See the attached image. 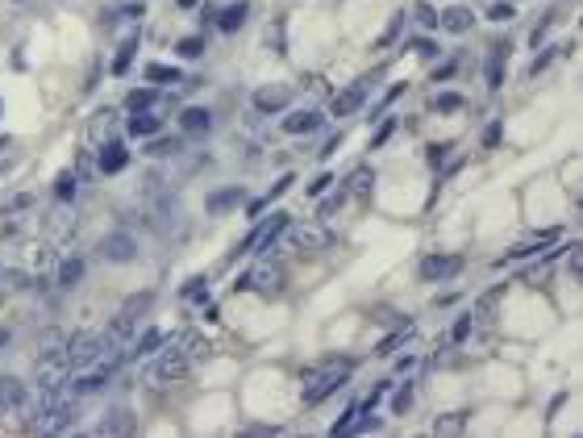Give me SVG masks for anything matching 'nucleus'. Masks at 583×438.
Masks as SVG:
<instances>
[{
  "instance_id": "41",
  "label": "nucleus",
  "mask_w": 583,
  "mask_h": 438,
  "mask_svg": "<svg viewBox=\"0 0 583 438\" xmlns=\"http://www.w3.org/2000/svg\"><path fill=\"white\" fill-rule=\"evenodd\" d=\"M496 142H500V122L488 125V134H484V146H496Z\"/></svg>"
},
{
  "instance_id": "28",
  "label": "nucleus",
  "mask_w": 583,
  "mask_h": 438,
  "mask_svg": "<svg viewBox=\"0 0 583 438\" xmlns=\"http://www.w3.org/2000/svg\"><path fill=\"white\" fill-rule=\"evenodd\" d=\"M433 430H437V434H459V430H462V413H450V417H442Z\"/></svg>"
},
{
  "instance_id": "9",
  "label": "nucleus",
  "mask_w": 583,
  "mask_h": 438,
  "mask_svg": "<svg viewBox=\"0 0 583 438\" xmlns=\"http://www.w3.org/2000/svg\"><path fill=\"white\" fill-rule=\"evenodd\" d=\"M459 267H462L459 255H430V259H421V280L437 284V280H446V276H454Z\"/></svg>"
},
{
  "instance_id": "11",
  "label": "nucleus",
  "mask_w": 583,
  "mask_h": 438,
  "mask_svg": "<svg viewBox=\"0 0 583 438\" xmlns=\"http://www.w3.org/2000/svg\"><path fill=\"white\" fill-rule=\"evenodd\" d=\"M246 201V188H238V184H229V188H217V192H209L205 196V209L213 213V218H221V213H229L234 205H242Z\"/></svg>"
},
{
  "instance_id": "21",
  "label": "nucleus",
  "mask_w": 583,
  "mask_h": 438,
  "mask_svg": "<svg viewBox=\"0 0 583 438\" xmlns=\"http://www.w3.org/2000/svg\"><path fill=\"white\" fill-rule=\"evenodd\" d=\"M163 343H167V334H158V330H146V334L134 343V351H129V355H134V359H146V355H154V351H158Z\"/></svg>"
},
{
  "instance_id": "38",
  "label": "nucleus",
  "mask_w": 583,
  "mask_h": 438,
  "mask_svg": "<svg viewBox=\"0 0 583 438\" xmlns=\"http://www.w3.org/2000/svg\"><path fill=\"white\" fill-rule=\"evenodd\" d=\"M550 59H554V50H546V55H538V59H533V67H529V75H542V71L550 67Z\"/></svg>"
},
{
  "instance_id": "7",
  "label": "nucleus",
  "mask_w": 583,
  "mask_h": 438,
  "mask_svg": "<svg viewBox=\"0 0 583 438\" xmlns=\"http://www.w3.org/2000/svg\"><path fill=\"white\" fill-rule=\"evenodd\" d=\"M33 397L30 384H21L17 375H0V413L4 417H30Z\"/></svg>"
},
{
  "instance_id": "12",
  "label": "nucleus",
  "mask_w": 583,
  "mask_h": 438,
  "mask_svg": "<svg viewBox=\"0 0 583 438\" xmlns=\"http://www.w3.org/2000/svg\"><path fill=\"white\" fill-rule=\"evenodd\" d=\"M250 100H254V109H258V113H279V109H288V105H292V88H258V92L250 96Z\"/></svg>"
},
{
  "instance_id": "24",
  "label": "nucleus",
  "mask_w": 583,
  "mask_h": 438,
  "mask_svg": "<svg viewBox=\"0 0 583 438\" xmlns=\"http://www.w3.org/2000/svg\"><path fill=\"white\" fill-rule=\"evenodd\" d=\"M62 346H67V334H62V330H46V334L38 338V355H55Z\"/></svg>"
},
{
  "instance_id": "42",
  "label": "nucleus",
  "mask_w": 583,
  "mask_h": 438,
  "mask_svg": "<svg viewBox=\"0 0 583 438\" xmlns=\"http://www.w3.org/2000/svg\"><path fill=\"white\" fill-rule=\"evenodd\" d=\"M400 33V17H392V26H388V33H383V38H379V46H388V42H392V38H396Z\"/></svg>"
},
{
  "instance_id": "10",
  "label": "nucleus",
  "mask_w": 583,
  "mask_h": 438,
  "mask_svg": "<svg viewBox=\"0 0 583 438\" xmlns=\"http://www.w3.org/2000/svg\"><path fill=\"white\" fill-rule=\"evenodd\" d=\"M180 134H187V138H205V134H213V113L200 109V105L184 109V113H180Z\"/></svg>"
},
{
  "instance_id": "18",
  "label": "nucleus",
  "mask_w": 583,
  "mask_h": 438,
  "mask_svg": "<svg viewBox=\"0 0 583 438\" xmlns=\"http://www.w3.org/2000/svg\"><path fill=\"white\" fill-rule=\"evenodd\" d=\"M163 129V117H154V113H146V109H138L134 117H129V134L134 138H151V134H158Z\"/></svg>"
},
{
  "instance_id": "34",
  "label": "nucleus",
  "mask_w": 583,
  "mask_h": 438,
  "mask_svg": "<svg viewBox=\"0 0 583 438\" xmlns=\"http://www.w3.org/2000/svg\"><path fill=\"white\" fill-rule=\"evenodd\" d=\"M292 184H296V176H292V171H288V176H279V184L271 188V196H267V201H276V196H283V192H288Z\"/></svg>"
},
{
  "instance_id": "35",
  "label": "nucleus",
  "mask_w": 583,
  "mask_h": 438,
  "mask_svg": "<svg viewBox=\"0 0 583 438\" xmlns=\"http://www.w3.org/2000/svg\"><path fill=\"white\" fill-rule=\"evenodd\" d=\"M55 192H59L62 201H67V196L75 192V176H71V171H67V176H59V188H55Z\"/></svg>"
},
{
  "instance_id": "36",
  "label": "nucleus",
  "mask_w": 583,
  "mask_h": 438,
  "mask_svg": "<svg viewBox=\"0 0 583 438\" xmlns=\"http://www.w3.org/2000/svg\"><path fill=\"white\" fill-rule=\"evenodd\" d=\"M321 242V234H312V230H296V247H317Z\"/></svg>"
},
{
  "instance_id": "32",
  "label": "nucleus",
  "mask_w": 583,
  "mask_h": 438,
  "mask_svg": "<svg viewBox=\"0 0 583 438\" xmlns=\"http://www.w3.org/2000/svg\"><path fill=\"white\" fill-rule=\"evenodd\" d=\"M408 405H413V384H408V388H400L396 397H392V413H404Z\"/></svg>"
},
{
  "instance_id": "4",
  "label": "nucleus",
  "mask_w": 583,
  "mask_h": 438,
  "mask_svg": "<svg viewBox=\"0 0 583 438\" xmlns=\"http://www.w3.org/2000/svg\"><path fill=\"white\" fill-rule=\"evenodd\" d=\"M234 288H238V292H263V297H276L279 288H283V272H279L276 263L263 255L250 272H242V276H238V284H234Z\"/></svg>"
},
{
  "instance_id": "47",
  "label": "nucleus",
  "mask_w": 583,
  "mask_h": 438,
  "mask_svg": "<svg viewBox=\"0 0 583 438\" xmlns=\"http://www.w3.org/2000/svg\"><path fill=\"white\" fill-rule=\"evenodd\" d=\"M0 117H4V105H0Z\"/></svg>"
},
{
  "instance_id": "26",
  "label": "nucleus",
  "mask_w": 583,
  "mask_h": 438,
  "mask_svg": "<svg viewBox=\"0 0 583 438\" xmlns=\"http://www.w3.org/2000/svg\"><path fill=\"white\" fill-rule=\"evenodd\" d=\"M175 50H180V59H200V55H205V38H196V33H192V38H180Z\"/></svg>"
},
{
  "instance_id": "31",
  "label": "nucleus",
  "mask_w": 583,
  "mask_h": 438,
  "mask_svg": "<svg viewBox=\"0 0 583 438\" xmlns=\"http://www.w3.org/2000/svg\"><path fill=\"white\" fill-rule=\"evenodd\" d=\"M488 17H491V21H513V17H517V9H513V4H491Z\"/></svg>"
},
{
  "instance_id": "27",
  "label": "nucleus",
  "mask_w": 583,
  "mask_h": 438,
  "mask_svg": "<svg viewBox=\"0 0 583 438\" xmlns=\"http://www.w3.org/2000/svg\"><path fill=\"white\" fill-rule=\"evenodd\" d=\"M413 17H417V26H421V30H433V26H437V9H433L430 0H417Z\"/></svg>"
},
{
  "instance_id": "19",
  "label": "nucleus",
  "mask_w": 583,
  "mask_h": 438,
  "mask_svg": "<svg viewBox=\"0 0 583 438\" xmlns=\"http://www.w3.org/2000/svg\"><path fill=\"white\" fill-rule=\"evenodd\" d=\"M246 17H250V4H229V9L221 13L217 26H221L225 33H234V30H242V26H246Z\"/></svg>"
},
{
  "instance_id": "39",
  "label": "nucleus",
  "mask_w": 583,
  "mask_h": 438,
  "mask_svg": "<svg viewBox=\"0 0 583 438\" xmlns=\"http://www.w3.org/2000/svg\"><path fill=\"white\" fill-rule=\"evenodd\" d=\"M467 334H471V317H459V321H454V334H450V338H454V343H462Z\"/></svg>"
},
{
  "instance_id": "23",
  "label": "nucleus",
  "mask_w": 583,
  "mask_h": 438,
  "mask_svg": "<svg viewBox=\"0 0 583 438\" xmlns=\"http://www.w3.org/2000/svg\"><path fill=\"white\" fill-rule=\"evenodd\" d=\"M134 50H138V33H129V38L121 42V50H117V59H113V75H125V71H129Z\"/></svg>"
},
{
  "instance_id": "2",
  "label": "nucleus",
  "mask_w": 583,
  "mask_h": 438,
  "mask_svg": "<svg viewBox=\"0 0 583 438\" xmlns=\"http://www.w3.org/2000/svg\"><path fill=\"white\" fill-rule=\"evenodd\" d=\"M346 380H350V363H342V359L321 363V368L305 372V388H300V397H305V405H321V401H329V397L338 392Z\"/></svg>"
},
{
  "instance_id": "40",
  "label": "nucleus",
  "mask_w": 583,
  "mask_h": 438,
  "mask_svg": "<svg viewBox=\"0 0 583 438\" xmlns=\"http://www.w3.org/2000/svg\"><path fill=\"white\" fill-rule=\"evenodd\" d=\"M488 80H491V88H500V80H504V71H500V55L491 59V67H488Z\"/></svg>"
},
{
  "instance_id": "48",
  "label": "nucleus",
  "mask_w": 583,
  "mask_h": 438,
  "mask_svg": "<svg viewBox=\"0 0 583 438\" xmlns=\"http://www.w3.org/2000/svg\"><path fill=\"white\" fill-rule=\"evenodd\" d=\"M0 305H4V292H0Z\"/></svg>"
},
{
  "instance_id": "14",
  "label": "nucleus",
  "mask_w": 583,
  "mask_h": 438,
  "mask_svg": "<svg viewBox=\"0 0 583 438\" xmlns=\"http://www.w3.org/2000/svg\"><path fill=\"white\" fill-rule=\"evenodd\" d=\"M129 430H134V413H129V409L125 405H117V409H109V413H104V422H100V426H96V434H129Z\"/></svg>"
},
{
  "instance_id": "20",
  "label": "nucleus",
  "mask_w": 583,
  "mask_h": 438,
  "mask_svg": "<svg viewBox=\"0 0 583 438\" xmlns=\"http://www.w3.org/2000/svg\"><path fill=\"white\" fill-rule=\"evenodd\" d=\"M84 280V259H62L59 263V288H75Z\"/></svg>"
},
{
  "instance_id": "8",
  "label": "nucleus",
  "mask_w": 583,
  "mask_h": 438,
  "mask_svg": "<svg viewBox=\"0 0 583 438\" xmlns=\"http://www.w3.org/2000/svg\"><path fill=\"white\" fill-rule=\"evenodd\" d=\"M96 250H100L104 263H134V259H138V238H134L129 230H113V234L100 238Z\"/></svg>"
},
{
  "instance_id": "45",
  "label": "nucleus",
  "mask_w": 583,
  "mask_h": 438,
  "mask_svg": "<svg viewBox=\"0 0 583 438\" xmlns=\"http://www.w3.org/2000/svg\"><path fill=\"white\" fill-rule=\"evenodd\" d=\"M371 184V171H359V176H354V188H359V192H363V188Z\"/></svg>"
},
{
  "instance_id": "44",
  "label": "nucleus",
  "mask_w": 583,
  "mask_h": 438,
  "mask_svg": "<svg viewBox=\"0 0 583 438\" xmlns=\"http://www.w3.org/2000/svg\"><path fill=\"white\" fill-rule=\"evenodd\" d=\"M146 155H171V142H151V151Z\"/></svg>"
},
{
  "instance_id": "17",
  "label": "nucleus",
  "mask_w": 583,
  "mask_h": 438,
  "mask_svg": "<svg viewBox=\"0 0 583 438\" xmlns=\"http://www.w3.org/2000/svg\"><path fill=\"white\" fill-rule=\"evenodd\" d=\"M363 100H367V84H354V88L338 92V100H334V117H350V113H359Z\"/></svg>"
},
{
  "instance_id": "22",
  "label": "nucleus",
  "mask_w": 583,
  "mask_h": 438,
  "mask_svg": "<svg viewBox=\"0 0 583 438\" xmlns=\"http://www.w3.org/2000/svg\"><path fill=\"white\" fill-rule=\"evenodd\" d=\"M146 80H151V84H184L180 67H163V63H151V67H146Z\"/></svg>"
},
{
  "instance_id": "13",
  "label": "nucleus",
  "mask_w": 583,
  "mask_h": 438,
  "mask_svg": "<svg viewBox=\"0 0 583 438\" xmlns=\"http://www.w3.org/2000/svg\"><path fill=\"white\" fill-rule=\"evenodd\" d=\"M279 129H283V134H292V138L312 134V129H321V113H317V109H300V113L283 117V122H279Z\"/></svg>"
},
{
  "instance_id": "3",
  "label": "nucleus",
  "mask_w": 583,
  "mask_h": 438,
  "mask_svg": "<svg viewBox=\"0 0 583 438\" xmlns=\"http://www.w3.org/2000/svg\"><path fill=\"white\" fill-rule=\"evenodd\" d=\"M104 346H109V338L104 334H96V330H80V334H71L67 338V363H71V372H84V368H92L96 359L104 355Z\"/></svg>"
},
{
  "instance_id": "15",
  "label": "nucleus",
  "mask_w": 583,
  "mask_h": 438,
  "mask_svg": "<svg viewBox=\"0 0 583 438\" xmlns=\"http://www.w3.org/2000/svg\"><path fill=\"white\" fill-rule=\"evenodd\" d=\"M437 26H446V33H467L475 26V13H471L467 4H454V9H446V13H437Z\"/></svg>"
},
{
  "instance_id": "5",
  "label": "nucleus",
  "mask_w": 583,
  "mask_h": 438,
  "mask_svg": "<svg viewBox=\"0 0 583 438\" xmlns=\"http://www.w3.org/2000/svg\"><path fill=\"white\" fill-rule=\"evenodd\" d=\"M288 225H292V218H288V213H271L267 221H258V225L246 234L238 250H242V255H267V250L279 242V234H283Z\"/></svg>"
},
{
  "instance_id": "6",
  "label": "nucleus",
  "mask_w": 583,
  "mask_h": 438,
  "mask_svg": "<svg viewBox=\"0 0 583 438\" xmlns=\"http://www.w3.org/2000/svg\"><path fill=\"white\" fill-rule=\"evenodd\" d=\"M67 380H71V363H67V351H55V355H38V368H33V388H38V392L62 388Z\"/></svg>"
},
{
  "instance_id": "33",
  "label": "nucleus",
  "mask_w": 583,
  "mask_h": 438,
  "mask_svg": "<svg viewBox=\"0 0 583 438\" xmlns=\"http://www.w3.org/2000/svg\"><path fill=\"white\" fill-rule=\"evenodd\" d=\"M408 50H417V55H425V59H430V55H437V46H433L430 38H413V42H408Z\"/></svg>"
},
{
  "instance_id": "16",
  "label": "nucleus",
  "mask_w": 583,
  "mask_h": 438,
  "mask_svg": "<svg viewBox=\"0 0 583 438\" xmlns=\"http://www.w3.org/2000/svg\"><path fill=\"white\" fill-rule=\"evenodd\" d=\"M125 163H129V151H125L121 142H104V146H100V159H96V167H100L104 176H117Z\"/></svg>"
},
{
  "instance_id": "25",
  "label": "nucleus",
  "mask_w": 583,
  "mask_h": 438,
  "mask_svg": "<svg viewBox=\"0 0 583 438\" xmlns=\"http://www.w3.org/2000/svg\"><path fill=\"white\" fill-rule=\"evenodd\" d=\"M154 105V88H134V92L125 96V109L129 113H138V109H151Z\"/></svg>"
},
{
  "instance_id": "1",
  "label": "nucleus",
  "mask_w": 583,
  "mask_h": 438,
  "mask_svg": "<svg viewBox=\"0 0 583 438\" xmlns=\"http://www.w3.org/2000/svg\"><path fill=\"white\" fill-rule=\"evenodd\" d=\"M205 355V338L200 334H184V338H167L154 355H146V368H142V380L163 388V384H175L192 372V363Z\"/></svg>"
},
{
  "instance_id": "30",
  "label": "nucleus",
  "mask_w": 583,
  "mask_h": 438,
  "mask_svg": "<svg viewBox=\"0 0 583 438\" xmlns=\"http://www.w3.org/2000/svg\"><path fill=\"white\" fill-rule=\"evenodd\" d=\"M329 184H334V176H329V171H325V176H317V180L308 184V201H312V196H325V192H329Z\"/></svg>"
},
{
  "instance_id": "43",
  "label": "nucleus",
  "mask_w": 583,
  "mask_h": 438,
  "mask_svg": "<svg viewBox=\"0 0 583 438\" xmlns=\"http://www.w3.org/2000/svg\"><path fill=\"white\" fill-rule=\"evenodd\" d=\"M388 134H392V122L383 125V129H379V134H375V142H371V151H379V142H388Z\"/></svg>"
},
{
  "instance_id": "46",
  "label": "nucleus",
  "mask_w": 583,
  "mask_h": 438,
  "mask_svg": "<svg viewBox=\"0 0 583 438\" xmlns=\"http://www.w3.org/2000/svg\"><path fill=\"white\" fill-rule=\"evenodd\" d=\"M4 346H9V330H0V351H4Z\"/></svg>"
},
{
  "instance_id": "37",
  "label": "nucleus",
  "mask_w": 583,
  "mask_h": 438,
  "mask_svg": "<svg viewBox=\"0 0 583 438\" xmlns=\"http://www.w3.org/2000/svg\"><path fill=\"white\" fill-rule=\"evenodd\" d=\"M184 297H187V301H205V280H192L184 288Z\"/></svg>"
},
{
  "instance_id": "29",
  "label": "nucleus",
  "mask_w": 583,
  "mask_h": 438,
  "mask_svg": "<svg viewBox=\"0 0 583 438\" xmlns=\"http://www.w3.org/2000/svg\"><path fill=\"white\" fill-rule=\"evenodd\" d=\"M433 109H442V113H454V109H462V96H454V92H442L437 100H433Z\"/></svg>"
}]
</instances>
